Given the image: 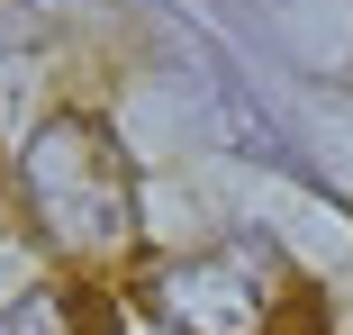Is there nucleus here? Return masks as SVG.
<instances>
[{
	"mask_svg": "<svg viewBox=\"0 0 353 335\" xmlns=\"http://www.w3.org/2000/svg\"><path fill=\"white\" fill-rule=\"evenodd\" d=\"M19 218L28 236L63 263V272H127L145 209H136V163L118 154V136L100 118L63 109L19 145Z\"/></svg>",
	"mask_w": 353,
	"mask_h": 335,
	"instance_id": "nucleus-1",
	"label": "nucleus"
},
{
	"mask_svg": "<svg viewBox=\"0 0 353 335\" xmlns=\"http://www.w3.org/2000/svg\"><path fill=\"white\" fill-rule=\"evenodd\" d=\"M136 299L172 335H335L317 281L272 236H218L199 254H163L136 272Z\"/></svg>",
	"mask_w": 353,
	"mask_h": 335,
	"instance_id": "nucleus-2",
	"label": "nucleus"
},
{
	"mask_svg": "<svg viewBox=\"0 0 353 335\" xmlns=\"http://www.w3.org/2000/svg\"><path fill=\"white\" fill-rule=\"evenodd\" d=\"M0 335H118V308L91 281H37L28 299L0 308Z\"/></svg>",
	"mask_w": 353,
	"mask_h": 335,
	"instance_id": "nucleus-3",
	"label": "nucleus"
}]
</instances>
